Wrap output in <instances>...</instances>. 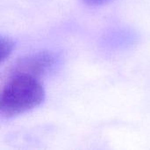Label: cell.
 I'll use <instances>...</instances> for the list:
<instances>
[{"mask_svg": "<svg viewBox=\"0 0 150 150\" xmlns=\"http://www.w3.org/2000/svg\"><path fill=\"white\" fill-rule=\"evenodd\" d=\"M40 78L21 74H7L0 97L2 119H11L40 106L45 100Z\"/></svg>", "mask_w": 150, "mask_h": 150, "instance_id": "1", "label": "cell"}, {"mask_svg": "<svg viewBox=\"0 0 150 150\" xmlns=\"http://www.w3.org/2000/svg\"><path fill=\"white\" fill-rule=\"evenodd\" d=\"M56 63V57L48 51L31 53L19 58L9 69L8 74L28 75L40 78Z\"/></svg>", "mask_w": 150, "mask_h": 150, "instance_id": "2", "label": "cell"}, {"mask_svg": "<svg viewBox=\"0 0 150 150\" xmlns=\"http://www.w3.org/2000/svg\"><path fill=\"white\" fill-rule=\"evenodd\" d=\"M111 0H83V2L91 6H98V5H101L104 4L105 3H108Z\"/></svg>", "mask_w": 150, "mask_h": 150, "instance_id": "4", "label": "cell"}, {"mask_svg": "<svg viewBox=\"0 0 150 150\" xmlns=\"http://www.w3.org/2000/svg\"><path fill=\"white\" fill-rule=\"evenodd\" d=\"M15 48L14 41L9 38L1 36V62L4 63L6 60L9 59Z\"/></svg>", "mask_w": 150, "mask_h": 150, "instance_id": "3", "label": "cell"}]
</instances>
